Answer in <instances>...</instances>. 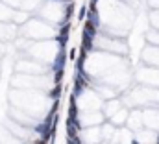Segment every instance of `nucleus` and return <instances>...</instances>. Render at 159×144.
I'll return each mask as SVG.
<instances>
[{
	"instance_id": "1",
	"label": "nucleus",
	"mask_w": 159,
	"mask_h": 144,
	"mask_svg": "<svg viewBox=\"0 0 159 144\" xmlns=\"http://www.w3.org/2000/svg\"><path fill=\"white\" fill-rule=\"evenodd\" d=\"M85 32H89V34H94V26H93L91 22H87V26H85Z\"/></svg>"
},
{
	"instance_id": "2",
	"label": "nucleus",
	"mask_w": 159,
	"mask_h": 144,
	"mask_svg": "<svg viewBox=\"0 0 159 144\" xmlns=\"http://www.w3.org/2000/svg\"><path fill=\"white\" fill-rule=\"evenodd\" d=\"M85 9H87V7H85V6H83V7H81V9H80V19H83V17H85Z\"/></svg>"
},
{
	"instance_id": "3",
	"label": "nucleus",
	"mask_w": 159,
	"mask_h": 144,
	"mask_svg": "<svg viewBox=\"0 0 159 144\" xmlns=\"http://www.w3.org/2000/svg\"><path fill=\"white\" fill-rule=\"evenodd\" d=\"M56 94H59V87H56V89L52 91V96H56Z\"/></svg>"
},
{
	"instance_id": "4",
	"label": "nucleus",
	"mask_w": 159,
	"mask_h": 144,
	"mask_svg": "<svg viewBox=\"0 0 159 144\" xmlns=\"http://www.w3.org/2000/svg\"><path fill=\"white\" fill-rule=\"evenodd\" d=\"M37 144H44V141H43V142H37Z\"/></svg>"
}]
</instances>
